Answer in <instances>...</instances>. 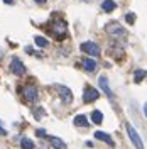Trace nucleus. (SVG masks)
Instances as JSON below:
<instances>
[{"label": "nucleus", "instance_id": "f257e3e1", "mask_svg": "<svg viewBox=\"0 0 147 149\" xmlns=\"http://www.w3.org/2000/svg\"><path fill=\"white\" fill-rule=\"evenodd\" d=\"M105 31H107L112 37H115V39H125V37H127V31L122 27L119 22H115V20L108 22V24L105 26Z\"/></svg>", "mask_w": 147, "mask_h": 149}, {"label": "nucleus", "instance_id": "f03ea898", "mask_svg": "<svg viewBox=\"0 0 147 149\" xmlns=\"http://www.w3.org/2000/svg\"><path fill=\"white\" fill-rule=\"evenodd\" d=\"M125 129H127V134H129L132 144H134L137 149H144V142H142V139H140V136L137 134V130L134 129V125H132L130 122H125Z\"/></svg>", "mask_w": 147, "mask_h": 149}, {"label": "nucleus", "instance_id": "7ed1b4c3", "mask_svg": "<svg viewBox=\"0 0 147 149\" xmlns=\"http://www.w3.org/2000/svg\"><path fill=\"white\" fill-rule=\"evenodd\" d=\"M100 98V93L96 88H93V86H86L85 88V92H83V102L85 103H92V102H96Z\"/></svg>", "mask_w": 147, "mask_h": 149}, {"label": "nucleus", "instance_id": "20e7f679", "mask_svg": "<svg viewBox=\"0 0 147 149\" xmlns=\"http://www.w3.org/2000/svg\"><path fill=\"white\" fill-rule=\"evenodd\" d=\"M80 49H81L83 53L90 54V56H100V53H101V51H100V47H98V44H95V42H92V41L81 42Z\"/></svg>", "mask_w": 147, "mask_h": 149}, {"label": "nucleus", "instance_id": "39448f33", "mask_svg": "<svg viewBox=\"0 0 147 149\" xmlns=\"http://www.w3.org/2000/svg\"><path fill=\"white\" fill-rule=\"evenodd\" d=\"M56 90H58L59 97H61V100H63L64 103H71L73 102V92H71L68 86H64V85H56Z\"/></svg>", "mask_w": 147, "mask_h": 149}, {"label": "nucleus", "instance_id": "423d86ee", "mask_svg": "<svg viewBox=\"0 0 147 149\" xmlns=\"http://www.w3.org/2000/svg\"><path fill=\"white\" fill-rule=\"evenodd\" d=\"M49 27H51V31L54 32L56 36H59V37L66 34V22L63 20V19H59V20H53Z\"/></svg>", "mask_w": 147, "mask_h": 149}, {"label": "nucleus", "instance_id": "0eeeda50", "mask_svg": "<svg viewBox=\"0 0 147 149\" xmlns=\"http://www.w3.org/2000/svg\"><path fill=\"white\" fill-rule=\"evenodd\" d=\"M98 83H100V88L103 90V93L110 98L112 102H113V98H115V95H113V92H112L110 85H108V78L105 76V74H100V78H98Z\"/></svg>", "mask_w": 147, "mask_h": 149}, {"label": "nucleus", "instance_id": "6e6552de", "mask_svg": "<svg viewBox=\"0 0 147 149\" xmlns=\"http://www.w3.org/2000/svg\"><path fill=\"white\" fill-rule=\"evenodd\" d=\"M22 95H24V98L29 100V102H32V100H36L37 98V88L34 85H24L22 86Z\"/></svg>", "mask_w": 147, "mask_h": 149}, {"label": "nucleus", "instance_id": "1a4fd4ad", "mask_svg": "<svg viewBox=\"0 0 147 149\" xmlns=\"http://www.w3.org/2000/svg\"><path fill=\"white\" fill-rule=\"evenodd\" d=\"M10 71L14 74H19V76H20V74L26 73V66H24V63H22L19 58H14L12 63H10Z\"/></svg>", "mask_w": 147, "mask_h": 149}, {"label": "nucleus", "instance_id": "9d476101", "mask_svg": "<svg viewBox=\"0 0 147 149\" xmlns=\"http://www.w3.org/2000/svg\"><path fill=\"white\" fill-rule=\"evenodd\" d=\"M95 137H96L98 141H101V142H105V144H108L110 148H113V146H115V142H113V139H112V137L108 136V134H107V132H101V130H96V132H95Z\"/></svg>", "mask_w": 147, "mask_h": 149}, {"label": "nucleus", "instance_id": "9b49d317", "mask_svg": "<svg viewBox=\"0 0 147 149\" xmlns=\"http://www.w3.org/2000/svg\"><path fill=\"white\" fill-rule=\"evenodd\" d=\"M83 68H85V71H95L96 70V63H95V59H92V58H83Z\"/></svg>", "mask_w": 147, "mask_h": 149}, {"label": "nucleus", "instance_id": "f8f14e48", "mask_svg": "<svg viewBox=\"0 0 147 149\" xmlns=\"http://www.w3.org/2000/svg\"><path fill=\"white\" fill-rule=\"evenodd\" d=\"M47 139H49V142L53 144V148H56V149H66V142L63 139H59V137H56V136H49Z\"/></svg>", "mask_w": 147, "mask_h": 149}, {"label": "nucleus", "instance_id": "ddd939ff", "mask_svg": "<svg viewBox=\"0 0 147 149\" xmlns=\"http://www.w3.org/2000/svg\"><path fill=\"white\" fill-rule=\"evenodd\" d=\"M115 9H117V3H115L113 0H103V2H101V10H103V12H108V14H110V12H113Z\"/></svg>", "mask_w": 147, "mask_h": 149}, {"label": "nucleus", "instance_id": "4468645a", "mask_svg": "<svg viewBox=\"0 0 147 149\" xmlns=\"http://www.w3.org/2000/svg\"><path fill=\"white\" fill-rule=\"evenodd\" d=\"M73 124L78 127H88V119H86V115H76L73 119Z\"/></svg>", "mask_w": 147, "mask_h": 149}, {"label": "nucleus", "instance_id": "2eb2a0df", "mask_svg": "<svg viewBox=\"0 0 147 149\" xmlns=\"http://www.w3.org/2000/svg\"><path fill=\"white\" fill-rule=\"evenodd\" d=\"M92 120H93V124L100 125L101 122H103V113H101L100 110H93L92 112Z\"/></svg>", "mask_w": 147, "mask_h": 149}, {"label": "nucleus", "instance_id": "dca6fc26", "mask_svg": "<svg viewBox=\"0 0 147 149\" xmlns=\"http://www.w3.org/2000/svg\"><path fill=\"white\" fill-rule=\"evenodd\" d=\"M146 74L147 73L144 70H135V71H134V81H135V83H140V81L146 78Z\"/></svg>", "mask_w": 147, "mask_h": 149}, {"label": "nucleus", "instance_id": "f3484780", "mask_svg": "<svg viewBox=\"0 0 147 149\" xmlns=\"http://www.w3.org/2000/svg\"><path fill=\"white\" fill-rule=\"evenodd\" d=\"M20 148L22 149H34V142L27 137H22L20 139Z\"/></svg>", "mask_w": 147, "mask_h": 149}, {"label": "nucleus", "instance_id": "a211bd4d", "mask_svg": "<svg viewBox=\"0 0 147 149\" xmlns=\"http://www.w3.org/2000/svg\"><path fill=\"white\" fill-rule=\"evenodd\" d=\"M34 42H36L39 47H46L47 44H49V41H47L46 37H42V36H36L34 37Z\"/></svg>", "mask_w": 147, "mask_h": 149}, {"label": "nucleus", "instance_id": "6ab92c4d", "mask_svg": "<svg viewBox=\"0 0 147 149\" xmlns=\"http://www.w3.org/2000/svg\"><path fill=\"white\" fill-rule=\"evenodd\" d=\"M42 115H44V110H42L41 107H37L36 110H34V117H36L37 120H41V119H42Z\"/></svg>", "mask_w": 147, "mask_h": 149}, {"label": "nucleus", "instance_id": "aec40b11", "mask_svg": "<svg viewBox=\"0 0 147 149\" xmlns=\"http://www.w3.org/2000/svg\"><path fill=\"white\" fill-rule=\"evenodd\" d=\"M125 20H127L129 24H134V22H135V14H134V12H129V14H125Z\"/></svg>", "mask_w": 147, "mask_h": 149}, {"label": "nucleus", "instance_id": "412c9836", "mask_svg": "<svg viewBox=\"0 0 147 149\" xmlns=\"http://www.w3.org/2000/svg\"><path fill=\"white\" fill-rule=\"evenodd\" d=\"M36 134L39 136V137H42V136H46V130H44V129H37Z\"/></svg>", "mask_w": 147, "mask_h": 149}, {"label": "nucleus", "instance_id": "4be33fe9", "mask_svg": "<svg viewBox=\"0 0 147 149\" xmlns=\"http://www.w3.org/2000/svg\"><path fill=\"white\" fill-rule=\"evenodd\" d=\"M0 125H2V122H0ZM5 134H7L5 129H3V127H0V136H5Z\"/></svg>", "mask_w": 147, "mask_h": 149}, {"label": "nucleus", "instance_id": "5701e85b", "mask_svg": "<svg viewBox=\"0 0 147 149\" xmlns=\"http://www.w3.org/2000/svg\"><path fill=\"white\" fill-rule=\"evenodd\" d=\"M3 3H7V5H12V3H14V0H3Z\"/></svg>", "mask_w": 147, "mask_h": 149}, {"label": "nucleus", "instance_id": "b1692460", "mask_svg": "<svg viewBox=\"0 0 147 149\" xmlns=\"http://www.w3.org/2000/svg\"><path fill=\"white\" fill-rule=\"evenodd\" d=\"M144 115H146V117H147V102L144 103Z\"/></svg>", "mask_w": 147, "mask_h": 149}, {"label": "nucleus", "instance_id": "393cba45", "mask_svg": "<svg viewBox=\"0 0 147 149\" xmlns=\"http://www.w3.org/2000/svg\"><path fill=\"white\" fill-rule=\"evenodd\" d=\"M34 2H36V3H46L47 0H34Z\"/></svg>", "mask_w": 147, "mask_h": 149}]
</instances>
